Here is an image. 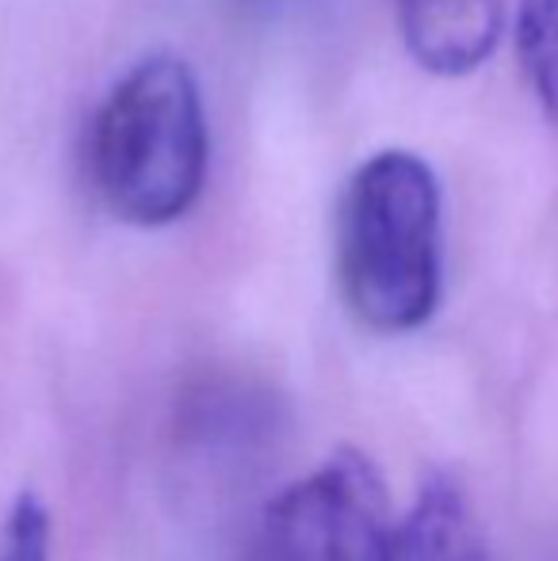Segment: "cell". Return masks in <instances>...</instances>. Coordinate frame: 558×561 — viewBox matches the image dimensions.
<instances>
[{
  "instance_id": "cell-1",
  "label": "cell",
  "mask_w": 558,
  "mask_h": 561,
  "mask_svg": "<svg viewBox=\"0 0 558 561\" xmlns=\"http://www.w3.org/2000/svg\"><path fill=\"white\" fill-rule=\"evenodd\" d=\"M337 283L360 325L413 333L444 295V192L413 149H379L337 203Z\"/></svg>"
},
{
  "instance_id": "cell-2",
  "label": "cell",
  "mask_w": 558,
  "mask_h": 561,
  "mask_svg": "<svg viewBox=\"0 0 558 561\" xmlns=\"http://www.w3.org/2000/svg\"><path fill=\"white\" fill-rule=\"evenodd\" d=\"M89 164L96 195L119 222L172 226L200 203L210 134L184 58L149 54L112 84L92 118Z\"/></svg>"
},
{
  "instance_id": "cell-3",
  "label": "cell",
  "mask_w": 558,
  "mask_h": 561,
  "mask_svg": "<svg viewBox=\"0 0 558 561\" xmlns=\"http://www.w3.org/2000/svg\"><path fill=\"white\" fill-rule=\"evenodd\" d=\"M398 519L379 466L341 447L264 512V561H390Z\"/></svg>"
},
{
  "instance_id": "cell-4",
  "label": "cell",
  "mask_w": 558,
  "mask_h": 561,
  "mask_svg": "<svg viewBox=\"0 0 558 561\" xmlns=\"http://www.w3.org/2000/svg\"><path fill=\"white\" fill-rule=\"evenodd\" d=\"M398 31L424 73L467 77L490 61L505 31V0H395Z\"/></svg>"
},
{
  "instance_id": "cell-5",
  "label": "cell",
  "mask_w": 558,
  "mask_h": 561,
  "mask_svg": "<svg viewBox=\"0 0 558 561\" xmlns=\"http://www.w3.org/2000/svg\"><path fill=\"white\" fill-rule=\"evenodd\" d=\"M390 561H493L475 508L455 478H429L398 519Z\"/></svg>"
},
{
  "instance_id": "cell-6",
  "label": "cell",
  "mask_w": 558,
  "mask_h": 561,
  "mask_svg": "<svg viewBox=\"0 0 558 561\" xmlns=\"http://www.w3.org/2000/svg\"><path fill=\"white\" fill-rule=\"evenodd\" d=\"M513 46L532 100L558 123V0H516Z\"/></svg>"
},
{
  "instance_id": "cell-7",
  "label": "cell",
  "mask_w": 558,
  "mask_h": 561,
  "mask_svg": "<svg viewBox=\"0 0 558 561\" xmlns=\"http://www.w3.org/2000/svg\"><path fill=\"white\" fill-rule=\"evenodd\" d=\"M0 561H50V512L35 493H20L0 524Z\"/></svg>"
}]
</instances>
